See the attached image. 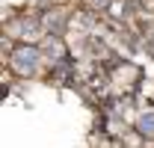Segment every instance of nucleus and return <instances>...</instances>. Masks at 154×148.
Segmentation results:
<instances>
[{"label":"nucleus","instance_id":"obj_3","mask_svg":"<svg viewBox=\"0 0 154 148\" xmlns=\"http://www.w3.org/2000/svg\"><path fill=\"white\" fill-rule=\"evenodd\" d=\"M110 0H86V6H92V9H104Z\"/></svg>","mask_w":154,"mask_h":148},{"label":"nucleus","instance_id":"obj_1","mask_svg":"<svg viewBox=\"0 0 154 148\" xmlns=\"http://www.w3.org/2000/svg\"><path fill=\"white\" fill-rule=\"evenodd\" d=\"M38 62H42V54H38L36 48H21V51H15V71L18 74H36Z\"/></svg>","mask_w":154,"mask_h":148},{"label":"nucleus","instance_id":"obj_2","mask_svg":"<svg viewBox=\"0 0 154 148\" xmlns=\"http://www.w3.org/2000/svg\"><path fill=\"white\" fill-rule=\"evenodd\" d=\"M136 128L142 130L145 136H154V110L151 113H142V116L136 119Z\"/></svg>","mask_w":154,"mask_h":148}]
</instances>
